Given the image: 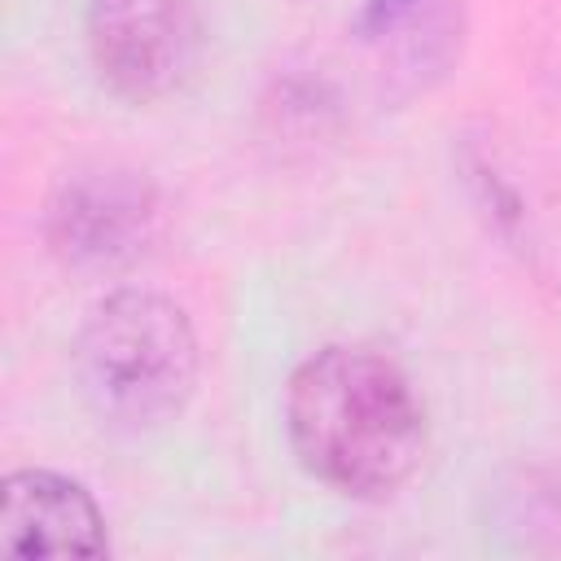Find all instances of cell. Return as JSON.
I'll list each match as a JSON object with an SVG mask.
<instances>
[{
    "label": "cell",
    "instance_id": "1",
    "mask_svg": "<svg viewBox=\"0 0 561 561\" xmlns=\"http://www.w3.org/2000/svg\"><path fill=\"white\" fill-rule=\"evenodd\" d=\"M285 425L302 469L355 500L399 491L425 451V408L412 381L359 346H324L294 368Z\"/></svg>",
    "mask_w": 561,
    "mask_h": 561
},
{
    "label": "cell",
    "instance_id": "2",
    "mask_svg": "<svg viewBox=\"0 0 561 561\" xmlns=\"http://www.w3.org/2000/svg\"><path fill=\"white\" fill-rule=\"evenodd\" d=\"M75 381L101 425L158 430L184 412L197 381L188 316L153 289L101 298L75 337Z\"/></svg>",
    "mask_w": 561,
    "mask_h": 561
},
{
    "label": "cell",
    "instance_id": "3",
    "mask_svg": "<svg viewBox=\"0 0 561 561\" xmlns=\"http://www.w3.org/2000/svg\"><path fill=\"white\" fill-rule=\"evenodd\" d=\"M88 53L114 96L131 105L162 101L197 70V0H88Z\"/></svg>",
    "mask_w": 561,
    "mask_h": 561
},
{
    "label": "cell",
    "instance_id": "4",
    "mask_svg": "<svg viewBox=\"0 0 561 561\" xmlns=\"http://www.w3.org/2000/svg\"><path fill=\"white\" fill-rule=\"evenodd\" d=\"M158 193L140 171L83 167L48 197L44 241L66 267L101 272L140 259L158 237Z\"/></svg>",
    "mask_w": 561,
    "mask_h": 561
},
{
    "label": "cell",
    "instance_id": "5",
    "mask_svg": "<svg viewBox=\"0 0 561 561\" xmlns=\"http://www.w3.org/2000/svg\"><path fill=\"white\" fill-rule=\"evenodd\" d=\"M0 552L105 557V517L75 478L53 469H13L0 486Z\"/></svg>",
    "mask_w": 561,
    "mask_h": 561
},
{
    "label": "cell",
    "instance_id": "6",
    "mask_svg": "<svg viewBox=\"0 0 561 561\" xmlns=\"http://www.w3.org/2000/svg\"><path fill=\"white\" fill-rule=\"evenodd\" d=\"M416 4L421 0H368L359 13V26H364V35H390Z\"/></svg>",
    "mask_w": 561,
    "mask_h": 561
}]
</instances>
